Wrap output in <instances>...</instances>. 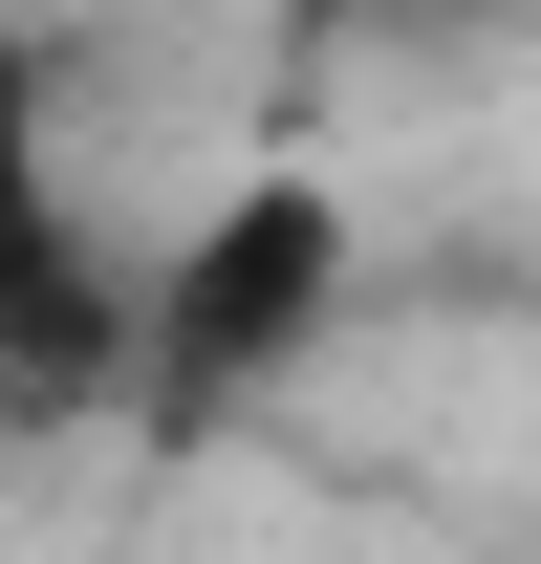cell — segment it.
Wrapping results in <instances>:
<instances>
[{
	"label": "cell",
	"instance_id": "7a4b0ae2",
	"mask_svg": "<svg viewBox=\"0 0 541 564\" xmlns=\"http://www.w3.org/2000/svg\"><path fill=\"white\" fill-rule=\"evenodd\" d=\"M109 369V282H87V196H66V109H44V22L0 0V391Z\"/></svg>",
	"mask_w": 541,
	"mask_h": 564
},
{
	"label": "cell",
	"instance_id": "6da1fadb",
	"mask_svg": "<svg viewBox=\"0 0 541 564\" xmlns=\"http://www.w3.org/2000/svg\"><path fill=\"white\" fill-rule=\"evenodd\" d=\"M325 304H346V196L325 174H239L152 282H109V369H131L152 434H217L239 391H281L325 348Z\"/></svg>",
	"mask_w": 541,
	"mask_h": 564
}]
</instances>
